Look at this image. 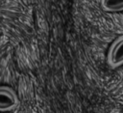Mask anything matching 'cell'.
<instances>
[{
	"label": "cell",
	"instance_id": "1",
	"mask_svg": "<svg viewBox=\"0 0 123 113\" xmlns=\"http://www.w3.org/2000/svg\"><path fill=\"white\" fill-rule=\"evenodd\" d=\"M19 105V98L16 92L10 86L0 85V112L14 110Z\"/></svg>",
	"mask_w": 123,
	"mask_h": 113
},
{
	"label": "cell",
	"instance_id": "2",
	"mask_svg": "<svg viewBox=\"0 0 123 113\" xmlns=\"http://www.w3.org/2000/svg\"><path fill=\"white\" fill-rule=\"evenodd\" d=\"M107 62L113 69L123 65V35L116 38L110 45L107 53Z\"/></svg>",
	"mask_w": 123,
	"mask_h": 113
},
{
	"label": "cell",
	"instance_id": "3",
	"mask_svg": "<svg viewBox=\"0 0 123 113\" xmlns=\"http://www.w3.org/2000/svg\"><path fill=\"white\" fill-rule=\"evenodd\" d=\"M101 6L109 13L123 12V0H101Z\"/></svg>",
	"mask_w": 123,
	"mask_h": 113
}]
</instances>
